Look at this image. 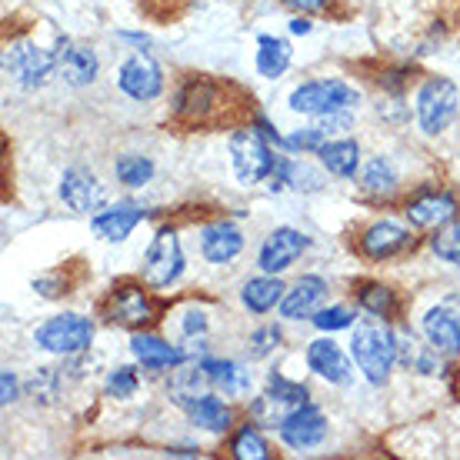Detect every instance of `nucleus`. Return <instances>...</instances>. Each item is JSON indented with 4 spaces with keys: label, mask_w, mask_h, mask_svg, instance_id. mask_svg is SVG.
Here are the masks:
<instances>
[{
    "label": "nucleus",
    "mask_w": 460,
    "mask_h": 460,
    "mask_svg": "<svg viewBox=\"0 0 460 460\" xmlns=\"http://www.w3.org/2000/svg\"><path fill=\"white\" fill-rule=\"evenodd\" d=\"M350 357H354L357 370L374 387L387 384L394 364H397V331H391L380 321H360L350 337Z\"/></svg>",
    "instance_id": "f257e3e1"
},
{
    "label": "nucleus",
    "mask_w": 460,
    "mask_h": 460,
    "mask_svg": "<svg viewBox=\"0 0 460 460\" xmlns=\"http://www.w3.org/2000/svg\"><path fill=\"white\" fill-rule=\"evenodd\" d=\"M290 111L304 117H323L337 114V111H350L360 104V93L350 84L337 81V77H321V81L300 84L297 91L290 93Z\"/></svg>",
    "instance_id": "f03ea898"
},
{
    "label": "nucleus",
    "mask_w": 460,
    "mask_h": 460,
    "mask_svg": "<svg viewBox=\"0 0 460 460\" xmlns=\"http://www.w3.org/2000/svg\"><path fill=\"white\" fill-rule=\"evenodd\" d=\"M34 344L40 347V350H47V354L77 357L93 344V323H91V317H81V314L47 317L34 331Z\"/></svg>",
    "instance_id": "7ed1b4c3"
},
{
    "label": "nucleus",
    "mask_w": 460,
    "mask_h": 460,
    "mask_svg": "<svg viewBox=\"0 0 460 460\" xmlns=\"http://www.w3.org/2000/svg\"><path fill=\"white\" fill-rule=\"evenodd\" d=\"M270 140L261 134V130H234L227 140V150H230V164H234V173H237V181L241 184H261L267 181L277 167V157L270 154L267 147Z\"/></svg>",
    "instance_id": "20e7f679"
},
{
    "label": "nucleus",
    "mask_w": 460,
    "mask_h": 460,
    "mask_svg": "<svg viewBox=\"0 0 460 460\" xmlns=\"http://www.w3.org/2000/svg\"><path fill=\"white\" fill-rule=\"evenodd\" d=\"M304 403H311V394H307L304 384H294V380L280 377V374H270L267 391L251 401V417L261 427H274L277 430Z\"/></svg>",
    "instance_id": "39448f33"
},
{
    "label": "nucleus",
    "mask_w": 460,
    "mask_h": 460,
    "mask_svg": "<svg viewBox=\"0 0 460 460\" xmlns=\"http://www.w3.org/2000/svg\"><path fill=\"white\" fill-rule=\"evenodd\" d=\"M144 284L154 290H164L177 284L184 274V251H181V237L173 227H161L154 234V241L147 243L144 253Z\"/></svg>",
    "instance_id": "423d86ee"
},
{
    "label": "nucleus",
    "mask_w": 460,
    "mask_h": 460,
    "mask_svg": "<svg viewBox=\"0 0 460 460\" xmlns=\"http://www.w3.org/2000/svg\"><path fill=\"white\" fill-rule=\"evenodd\" d=\"M4 70H7V77L21 84L23 91H37L58 74V54L31 44V40H17L4 54Z\"/></svg>",
    "instance_id": "0eeeda50"
},
{
    "label": "nucleus",
    "mask_w": 460,
    "mask_h": 460,
    "mask_svg": "<svg viewBox=\"0 0 460 460\" xmlns=\"http://www.w3.org/2000/svg\"><path fill=\"white\" fill-rule=\"evenodd\" d=\"M460 93L457 84L447 77H430V81L417 91V124L424 134H444L450 120L457 117Z\"/></svg>",
    "instance_id": "6e6552de"
},
{
    "label": "nucleus",
    "mask_w": 460,
    "mask_h": 460,
    "mask_svg": "<svg viewBox=\"0 0 460 460\" xmlns=\"http://www.w3.org/2000/svg\"><path fill=\"white\" fill-rule=\"evenodd\" d=\"M117 87L130 97V101H154L164 91V70L161 64L150 58L147 50H137L120 64L117 70Z\"/></svg>",
    "instance_id": "1a4fd4ad"
},
{
    "label": "nucleus",
    "mask_w": 460,
    "mask_h": 460,
    "mask_svg": "<svg viewBox=\"0 0 460 460\" xmlns=\"http://www.w3.org/2000/svg\"><path fill=\"white\" fill-rule=\"evenodd\" d=\"M104 314L107 321L117 323V327L137 331V327H147L154 321V304H150V297L137 284H117L104 304Z\"/></svg>",
    "instance_id": "9d476101"
},
{
    "label": "nucleus",
    "mask_w": 460,
    "mask_h": 460,
    "mask_svg": "<svg viewBox=\"0 0 460 460\" xmlns=\"http://www.w3.org/2000/svg\"><path fill=\"white\" fill-rule=\"evenodd\" d=\"M311 247V241L294 227H277L267 234V241L261 243V253H257V264L264 274H280L288 270L290 264H297V257Z\"/></svg>",
    "instance_id": "9b49d317"
},
{
    "label": "nucleus",
    "mask_w": 460,
    "mask_h": 460,
    "mask_svg": "<svg viewBox=\"0 0 460 460\" xmlns=\"http://www.w3.org/2000/svg\"><path fill=\"white\" fill-rule=\"evenodd\" d=\"M60 200H64L74 214H93V210H104L107 190L91 171L70 167V171H64V177H60Z\"/></svg>",
    "instance_id": "f8f14e48"
},
{
    "label": "nucleus",
    "mask_w": 460,
    "mask_h": 460,
    "mask_svg": "<svg viewBox=\"0 0 460 460\" xmlns=\"http://www.w3.org/2000/svg\"><path fill=\"white\" fill-rule=\"evenodd\" d=\"M54 54H58V74L64 77V84H70V87H87V84L97 81L101 60L93 54V47L77 44L70 37H60Z\"/></svg>",
    "instance_id": "ddd939ff"
},
{
    "label": "nucleus",
    "mask_w": 460,
    "mask_h": 460,
    "mask_svg": "<svg viewBox=\"0 0 460 460\" xmlns=\"http://www.w3.org/2000/svg\"><path fill=\"white\" fill-rule=\"evenodd\" d=\"M277 434H280V440L294 450L317 447V444H323V438H327V417L321 414V407L304 403V407H297L284 424L277 427Z\"/></svg>",
    "instance_id": "4468645a"
},
{
    "label": "nucleus",
    "mask_w": 460,
    "mask_h": 460,
    "mask_svg": "<svg viewBox=\"0 0 460 460\" xmlns=\"http://www.w3.org/2000/svg\"><path fill=\"white\" fill-rule=\"evenodd\" d=\"M144 217H147V208H144V204L120 200V204H114V208L97 210V214L91 217V227H93V234H97L101 241L120 243V241H127V237L134 234V227H137Z\"/></svg>",
    "instance_id": "2eb2a0df"
},
{
    "label": "nucleus",
    "mask_w": 460,
    "mask_h": 460,
    "mask_svg": "<svg viewBox=\"0 0 460 460\" xmlns=\"http://www.w3.org/2000/svg\"><path fill=\"white\" fill-rule=\"evenodd\" d=\"M403 214L411 220V227H440L457 217V200L444 190H420L407 200Z\"/></svg>",
    "instance_id": "dca6fc26"
},
{
    "label": "nucleus",
    "mask_w": 460,
    "mask_h": 460,
    "mask_svg": "<svg viewBox=\"0 0 460 460\" xmlns=\"http://www.w3.org/2000/svg\"><path fill=\"white\" fill-rule=\"evenodd\" d=\"M411 230H403L401 224H394V220H377V224H370L364 234H360V251L367 253L370 261H391L397 257L401 251L411 247Z\"/></svg>",
    "instance_id": "f3484780"
},
{
    "label": "nucleus",
    "mask_w": 460,
    "mask_h": 460,
    "mask_svg": "<svg viewBox=\"0 0 460 460\" xmlns=\"http://www.w3.org/2000/svg\"><path fill=\"white\" fill-rule=\"evenodd\" d=\"M327 297V280L317 274L300 277L294 288H288L284 300H280V317L288 321H304L321 311V300Z\"/></svg>",
    "instance_id": "a211bd4d"
},
{
    "label": "nucleus",
    "mask_w": 460,
    "mask_h": 460,
    "mask_svg": "<svg viewBox=\"0 0 460 460\" xmlns=\"http://www.w3.org/2000/svg\"><path fill=\"white\" fill-rule=\"evenodd\" d=\"M243 251V234L230 220H214L200 230V253L208 264H230Z\"/></svg>",
    "instance_id": "6ab92c4d"
},
{
    "label": "nucleus",
    "mask_w": 460,
    "mask_h": 460,
    "mask_svg": "<svg viewBox=\"0 0 460 460\" xmlns=\"http://www.w3.org/2000/svg\"><path fill=\"white\" fill-rule=\"evenodd\" d=\"M130 354L144 370H173L187 360V350L177 344H167L157 334H134L130 337Z\"/></svg>",
    "instance_id": "aec40b11"
},
{
    "label": "nucleus",
    "mask_w": 460,
    "mask_h": 460,
    "mask_svg": "<svg viewBox=\"0 0 460 460\" xmlns=\"http://www.w3.org/2000/svg\"><path fill=\"white\" fill-rule=\"evenodd\" d=\"M307 367H311L317 377L327 380V384H350V377H354L347 354L331 341V337H321V341H311V344H307Z\"/></svg>",
    "instance_id": "412c9836"
},
{
    "label": "nucleus",
    "mask_w": 460,
    "mask_h": 460,
    "mask_svg": "<svg viewBox=\"0 0 460 460\" xmlns=\"http://www.w3.org/2000/svg\"><path fill=\"white\" fill-rule=\"evenodd\" d=\"M424 337L444 357L460 354V317L447 307H430L424 314Z\"/></svg>",
    "instance_id": "4be33fe9"
},
{
    "label": "nucleus",
    "mask_w": 460,
    "mask_h": 460,
    "mask_svg": "<svg viewBox=\"0 0 460 460\" xmlns=\"http://www.w3.org/2000/svg\"><path fill=\"white\" fill-rule=\"evenodd\" d=\"M200 367H204V374H208V380L217 387V391H224L227 397H243V394H251V370L243 367V364H237V360H217V357H200L197 360Z\"/></svg>",
    "instance_id": "5701e85b"
},
{
    "label": "nucleus",
    "mask_w": 460,
    "mask_h": 460,
    "mask_svg": "<svg viewBox=\"0 0 460 460\" xmlns=\"http://www.w3.org/2000/svg\"><path fill=\"white\" fill-rule=\"evenodd\" d=\"M284 294H288V288L280 284V277L277 274H261V277H251L247 284H243L241 290V300L243 307L251 314H270L284 300Z\"/></svg>",
    "instance_id": "b1692460"
},
{
    "label": "nucleus",
    "mask_w": 460,
    "mask_h": 460,
    "mask_svg": "<svg viewBox=\"0 0 460 460\" xmlns=\"http://www.w3.org/2000/svg\"><path fill=\"white\" fill-rule=\"evenodd\" d=\"M317 157H321L323 171L327 173L350 181V177L357 173V164H360V147H357V140H350V137H341V140L331 137L321 150H317Z\"/></svg>",
    "instance_id": "393cba45"
},
{
    "label": "nucleus",
    "mask_w": 460,
    "mask_h": 460,
    "mask_svg": "<svg viewBox=\"0 0 460 460\" xmlns=\"http://www.w3.org/2000/svg\"><path fill=\"white\" fill-rule=\"evenodd\" d=\"M187 414H190V420H194L197 427H204L210 434H227L230 424H234L230 407L220 401L217 394H200V397L187 407Z\"/></svg>",
    "instance_id": "a878e982"
},
{
    "label": "nucleus",
    "mask_w": 460,
    "mask_h": 460,
    "mask_svg": "<svg viewBox=\"0 0 460 460\" xmlns=\"http://www.w3.org/2000/svg\"><path fill=\"white\" fill-rule=\"evenodd\" d=\"M204 384H210L208 374H204V367L200 364H190V367H184V364H177L171 374V380H167V394H171V401L177 403V407H190V403L204 394Z\"/></svg>",
    "instance_id": "bb28decb"
},
{
    "label": "nucleus",
    "mask_w": 460,
    "mask_h": 460,
    "mask_svg": "<svg viewBox=\"0 0 460 460\" xmlns=\"http://www.w3.org/2000/svg\"><path fill=\"white\" fill-rule=\"evenodd\" d=\"M290 67V44L280 37H257V74L267 81H277Z\"/></svg>",
    "instance_id": "cd10ccee"
},
{
    "label": "nucleus",
    "mask_w": 460,
    "mask_h": 460,
    "mask_svg": "<svg viewBox=\"0 0 460 460\" xmlns=\"http://www.w3.org/2000/svg\"><path fill=\"white\" fill-rule=\"evenodd\" d=\"M397 364L420 374H438V350L430 344H417L411 331H397Z\"/></svg>",
    "instance_id": "c85d7f7f"
},
{
    "label": "nucleus",
    "mask_w": 460,
    "mask_h": 460,
    "mask_svg": "<svg viewBox=\"0 0 460 460\" xmlns=\"http://www.w3.org/2000/svg\"><path fill=\"white\" fill-rule=\"evenodd\" d=\"M230 454L237 460H267L270 457V447H267L264 434H261V424H243L234 440H230Z\"/></svg>",
    "instance_id": "c756f323"
},
{
    "label": "nucleus",
    "mask_w": 460,
    "mask_h": 460,
    "mask_svg": "<svg viewBox=\"0 0 460 460\" xmlns=\"http://www.w3.org/2000/svg\"><path fill=\"white\" fill-rule=\"evenodd\" d=\"M354 294H357V304L367 314H374V317H391V314L397 311V297H394V290L384 288V284H360Z\"/></svg>",
    "instance_id": "7c9ffc66"
},
{
    "label": "nucleus",
    "mask_w": 460,
    "mask_h": 460,
    "mask_svg": "<svg viewBox=\"0 0 460 460\" xmlns=\"http://www.w3.org/2000/svg\"><path fill=\"white\" fill-rule=\"evenodd\" d=\"M114 173L124 187H144L154 177V161L140 157V154H124V157L114 161Z\"/></svg>",
    "instance_id": "2f4dec72"
},
{
    "label": "nucleus",
    "mask_w": 460,
    "mask_h": 460,
    "mask_svg": "<svg viewBox=\"0 0 460 460\" xmlns=\"http://www.w3.org/2000/svg\"><path fill=\"white\" fill-rule=\"evenodd\" d=\"M430 251L438 253L444 264H457L460 267V217L447 220L434 230L430 237Z\"/></svg>",
    "instance_id": "473e14b6"
},
{
    "label": "nucleus",
    "mask_w": 460,
    "mask_h": 460,
    "mask_svg": "<svg viewBox=\"0 0 460 460\" xmlns=\"http://www.w3.org/2000/svg\"><path fill=\"white\" fill-rule=\"evenodd\" d=\"M364 190L370 194H394L397 190V171L387 157H374L364 167Z\"/></svg>",
    "instance_id": "72a5a7b5"
},
{
    "label": "nucleus",
    "mask_w": 460,
    "mask_h": 460,
    "mask_svg": "<svg viewBox=\"0 0 460 460\" xmlns=\"http://www.w3.org/2000/svg\"><path fill=\"white\" fill-rule=\"evenodd\" d=\"M137 387H140V377L134 367H114L107 374V384H104L107 397H114V401H130L137 394Z\"/></svg>",
    "instance_id": "f704fd0d"
},
{
    "label": "nucleus",
    "mask_w": 460,
    "mask_h": 460,
    "mask_svg": "<svg viewBox=\"0 0 460 460\" xmlns=\"http://www.w3.org/2000/svg\"><path fill=\"white\" fill-rule=\"evenodd\" d=\"M327 134H323L321 127L314 124V127H300V130H294V134H288V137H284V150H304V154H317V150L323 147V144H327Z\"/></svg>",
    "instance_id": "c9c22d12"
},
{
    "label": "nucleus",
    "mask_w": 460,
    "mask_h": 460,
    "mask_svg": "<svg viewBox=\"0 0 460 460\" xmlns=\"http://www.w3.org/2000/svg\"><path fill=\"white\" fill-rule=\"evenodd\" d=\"M314 327H321V331H347L350 323H354V311L350 307H344V304H334V307H321V311L311 317Z\"/></svg>",
    "instance_id": "e433bc0d"
},
{
    "label": "nucleus",
    "mask_w": 460,
    "mask_h": 460,
    "mask_svg": "<svg viewBox=\"0 0 460 460\" xmlns=\"http://www.w3.org/2000/svg\"><path fill=\"white\" fill-rule=\"evenodd\" d=\"M280 341H284V334H280V327H277V323H270V327H257V331L251 334L247 350H251L253 360H261V357H267L270 350H277Z\"/></svg>",
    "instance_id": "4c0bfd02"
},
{
    "label": "nucleus",
    "mask_w": 460,
    "mask_h": 460,
    "mask_svg": "<svg viewBox=\"0 0 460 460\" xmlns=\"http://www.w3.org/2000/svg\"><path fill=\"white\" fill-rule=\"evenodd\" d=\"M181 331H184V337H200L204 331H208V314L200 311V307H187L184 311V321H181Z\"/></svg>",
    "instance_id": "58836bf2"
},
{
    "label": "nucleus",
    "mask_w": 460,
    "mask_h": 460,
    "mask_svg": "<svg viewBox=\"0 0 460 460\" xmlns=\"http://www.w3.org/2000/svg\"><path fill=\"white\" fill-rule=\"evenodd\" d=\"M17 397H21V380H17L13 370H4V374H0V401L13 403Z\"/></svg>",
    "instance_id": "ea45409f"
},
{
    "label": "nucleus",
    "mask_w": 460,
    "mask_h": 460,
    "mask_svg": "<svg viewBox=\"0 0 460 460\" xmlns=\"http://www.w3.org/2000/svg\"><path fill=\"white\" fill-rule=\"evenodd\" d=\"M34 290H40L44 297H60V294H67L58 277H37V280H34Z\"/></svg>",
    "instance_id": "a19ab883"
},
{
    "label": "nucleus",
    "mask_w": 460,
    "mask_h": 460,
    "mask_svg": "<svg viewBox=\"0 0 460 460\" xmlns=\"http://www.w3.org/2000/svg\"><path fill=\"white\" fill-rule=\"evenodd\" d=\"M290 11H300V13H317L327 7V0H284Z\"/></svg>",
    "instance_id": "79ce46f5"
},
{
    "label": "nucleus",
    "mask_w": 460,
    "mask_h": 460,
    "mask_svg": "<svg viewBox=\"0 0 460 460\" xmlns=\"http://www.w3.org/2000/svg\"><path fill=\"white\" fill-rule=\"evenodd\" d=\"M120 40H127V44H134V47H140V50H144V47H150V37L147 34H130V31H120Z\"/></svg>",
    "instance_id": "37998d69"
},
{
    "label": "nucleus",
    "mask_w": 460,
    "mask_h": 460,
    "mask_svg": "<svg viewBox=\"0 0 460 460\" xmlns=\"http://www.w3.org/2000/svg\"><path fill=\"white\" fill-rule=\"evenodd\" d=\"M290 31H294V34H311L314 23L307 21V17H294V21H290Z\"/></svg>",
    "instance_id": "c03bdc74"
},
{
    "label": "nucleus",
    "mask_w": 460,
    "mask_h": 460,
    "mask_svg": "<svg viewBox=\"0 0 460 460\" xmlns=\"http://www.w3.org/2000/svg\"><path fill=\"white\" fill-rule=\"evenodd\" d=\"M167 454H173V457H194L197 450L194 447H173V450H167Z\"/></svg>",
    "instance_id": "a18cd8bd"
}]
</instances>
